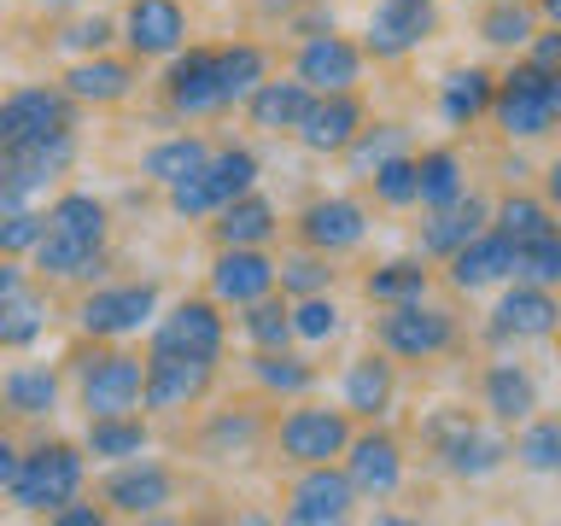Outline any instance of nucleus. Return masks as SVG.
<instances>
[{
	"label": "nucleus",
	"mask_w": 561,
	"mask_h": 526,
	"mask_svg": "<svg viewBox=\"0 0 561 526\" xmlns=\"http://www.w3.org/2000/svg\"><path fill=\"white\" fill-rule=\"evenodd\" d=\"M538 18H550V24H561V0H538Z\"/></svg>",
	"instance_id": "obj_58"
},
{
	"label": "nucleus",
	"mask_w": 561,
	"mask_h": 526,
	"mask_svg": "<svg viewBox=\"0 0 561 526\" xmlns=\"http://www.w3.org/2000/svg\"><path fill=\"white\" fill-rule=\"evenodd\" d=\"M375 340L398 363H427L456 345V316L427 305V298H403V305H386V316L375 322Z\"/></svg>",
	"instance_id": "obj_9"
},
{
	"label": "nucleus",
	"mask_w": 561,
	"mask_h": 526,
	"mask_svg": "<svg viewBox=\"0 0 561 526\" xmlns=\"http://www.w3.org/2000/svg\"><path fill=\"white\" fill-rule=\"evenodd\" d=\"M275 235H280V205L257 187H245L240 199H228L210 217V240L217 245H275Z\"/></svg>",
	"instance_id": "obj_29"
},
{
	"label": "nucleus",
	"mask_w": 561,
	"mask_h": 526,
	"mask_svg": "<svg viewBox=\"0 0 561 526\" xmlns=\"http://www.w3.org/2000/svg\"><path fill=\"white\" fill-rule=\"evenodd\" d=\"M515 281H538V287H561V228L550 240L515 245Z\"/></svg>",
	"instance_id": "obj_52"
},
{
	"label": "nucleus",
	"mask_w": 561,
	"mask_h": 526,
	"mask_svg": "<svg viewBox=\"0 0 561 526\" xmlns=\"http://www.w3.org/2000/svg\"><path fill=\"white\" fill-rule=\"evenodd\" d=\"M70 129H77V100L59 82H24L12 94H0V147L70 135Z\"/></svg>",
	"instance_id": "obj_12"
},
{
	"label": "nucleus",
	"mask_w": 561,
	"mask_h": 526,
	"mask_svg": "<svg viewBox=\"0 0 561 526\" xmlns=\"http://www.w3.org/2000/svg\"><path fill=\"white\" fill-rule=\"evenodd\" d=\"M257 175H263L257 152L228 140V147H210V158L187 175V182L164 187V205H170V217H182V222H205V217H217L228 199H240L245 187H257Z\"/></svg>",
	"instance_id": "obj_4"
},
{
	"label": "nucleus",
	"mask_w": 561,
	"mask_h": 526,
	"mask_svg": "<svg viewBox=\"0 0 561 526\" xmlns=\"http://www.w3.org/2000/svg\"><path fill=\"white\" fill-rule=\"evenodd\" d=\"M533 35H538V7H526V0H491L480 18V42L491 47H526Z\"/></svg>",
	"instance_id": "obj_48"
},
{
	"label": "nucleus",
	"mask_w": 561,
	"mask_h": 526,
	"mask_svg": "<svg viewBox=\"0 0 561 526\" xmlns=\"http://www.w3.org/2000/svg\"><path fill=\"white\" fill-rule=\"evenodd\" d=\"M70 380H77L82 421L88 415H135L140 392H147V357L94 340V351H77V357H70Z\"/></svg>",
	"instance_id": "obj_3"
},
{
	"label": "nucleus",
	"mask_w": 561,
	"mask_h": 526,
	"mask_svg": "<svg viewBox=\"0 0 561 526\" xmlns=\"http://www.w3.org/2000/svg\"><path fill=\"white\" fill-rule=\"evenodd\" d=\"M526 47H533V59H538V65H550V70H561V24H550V30H538L533 42H526Z\"/></svg>",
	"instance_id": "obj_54"
},
{
	"label": "nucleus",
	"mask_w": 561,
	"mask_h": 526,
	"mask_svg": "<svg viewBox=\"0 0 561 526\" xmlns=\"http://www.w3.org/2000/svg\"><path fill=\"white\" fill-rule=\"evenodd\" d=\"M421 433H427V445L438 450V462L456 480H485V473H497L508 462V438L480 427V421H468V410H438Z\"/></svg>",
	"instance_id": "obj_10"
},
{
	"label": "nucleus",
	"mask_w": 561,
	"mask_h": 526,
	"mask_svg": "<svg viewBox=\"0 0 561 526\" xmlns=\"http://www.w3.org/2000/svg\"><path fill=\"white\" fill-rule=\"evenodd\" d=\"M210 392H217V363L175 357V351H147V392H140V410L147 415H187Z\"/></svg>",
	"instance_id": "obj_13"
},
{
	"label": "nucleus",
	"mask_w": 561,
	"mask_h": 526,
	"mask_svg": "<svg viewBox=\"0 0 561 526\" xmlns=\"http://www.w3.org/2000/svg\"><path fill=\"white\" fill-rule=\"evenodd\" d=\"M65 398V375L53 363H12L0 375V410L18 421H53Z\"/></svg>",
	"instance_id": "obj_26"
},
{
	"label": "nucleus",
	"mask_w": 561,
	"mask_h": 526,
	"mask_svg": "<svg viewBox=\"0 0 561 526\" xmlns=\"http://www.w3.org/2000/svg\"><path fill=\"white\" fill-rule=\"evenodd\" d=\"M438 30V0H375L363 18V53L380 65L410 59L415 47H427Z\"/></svg>",
	"instance_id": "obj_14"
},
{
	"label": "nucleus",
	"mask_w": 561,
	"mask_h": 526,
	"mask_svg": "<svg viewBox=\"0 0 561 526\" xmlns=\"http://www.w3.org/2000/svg\"><path fill=\"white\" fill-rule=\"evenodd\" d=\"M340 468L351 473V485H357V498H392L403 485V445L386 427L368 421V433H351V445L340 456Z\"/></svg>",
	"instance_id": "obj_22"
},
{
	"label": "nucleus",
	"mask_w": 561,
	"mask_h": 526,
	"mask_svg": "<svg viewBox=\"0 0 561 526\" xmlns=\"http://www.w3.org/2000/svg\"><path fill=\"white\" fill-rule=\"evenodd\" d=\"M35 7H42V12H70L77 0H35Z\"/></svg>",
	"instance_id": "obj_59"
},
{
	"label": "nucleus",
	"mask_w": 561,
	"mask_h": 526,
	"mask_svg": "<svg viewBox=\"0 0 561 526\" xmlns=\"http://www.w3.org/2000/svg\"><path fill=\"white\" fill-rule=\"evenodd\" d=\"M480 228H491V205L480 193H456L450 205L427 210V222H421V258H450L456 245H468Z\"/></svg>",
	"instance_id": "obj_30"
},
{
	"label": "nucleus",
	"mask_w": 561,
	"mask_h": 526,
	"mask_svg": "<svg viewBox=\"0 0 561 526\" xmlns=\"http://www.w3.org/2000/svg\"><path fill=\"white\" fill-rule=\"evenodd\" d=\"M310 100L316 94L298 77H263L252 94L240 100V112H245V123H252L257 135H293L298 117L310 112Z\"/></svg>",
	"instance_id": "obj_27"
},
{
	"label": "nucleus",
	"mask_w": 561,
	"mask_h": 526,
	"mask_svg": "<svg viewBox=\"0 0 561 526\" xmlns=\"http://www.w3.org/2000/svg\"><path fill=\"white\" fill-rule=\"evenodd\" d=\"M368 187H375V199L386 210H410L415 205V158L398 152V158H386V164H375L368 170Z\"/></svg>",
	"instance_id": "obj_51"
},
{
	"label": "nucleus",
	"mask_w": 561,
	"mask_h": 526,
	"mask_svg": "<svg viewBox=\"0 0 561 526\" xmlns=\"http://www.w3.org/2000/svg\"><path fill=\"white\" fill-rule=\"evenodd\" d=\"M491 228H497L508 245H533V240H550L561 222H556L550 199H533V193H508L503 205H491Z\"/></svg>",
	"instance_id": "obj_39"
},
{
	"label": "nucleus",
	"mask_w": 561,
	"mask_h": 526,
	"mask_svg": "<svg viewBox=\"0 0 561 526\" xmlns=\"http://www.w3.org/2000/svg\"><path fill=\"white\" fill-rule=\"evenodd\" d=\"M561 328V298L556 287H538V281H515L497 310H491V340L497 345H526V340H550Z\"/></svg>",
	"instance_id": "obj_20"
},
{
	"label": "nucleus",
	"mask_w": 561,
	"mask_h": 526,
	"mask_svg": "<svg viewBox=\"0 0 561 526\" xmlns=\"http://www.w3.org/2000/svg\"><path fill=\"white\" fill-rule=\"evenodd\" d=\"M82 485H88V450L70 445V438H42V445L18 450L7 503L18 508V515H42L47 521L53 508L82 498Z\"/></svg>",
	"instance_id": "obj_1"
},
{
	"label": "nucleus",
	"mask_w": 561,
	"mask_h": 526,
	"mask_svg": "<svg viewBox=\"0 0 561 526\" xmlns=\"http://www.w3.org/2000/svg\"><path fill=\"white\" fill-rule=\"evenodd\" d=\"M164 310V287L158 281H88V293L77 298V333L82 340L123 345L135 333H147Z\"/></svg>",
	"instance_id": "obj_2"
},
{
	"label": "nucleus",
	"mask_w": 561,
	"mask_h": 526,
	"mask_svg": "<svg viewBox=\"0 0 561 526\" xmlns=\"http://www.w3.org/2000/svg\"><path fill=\"white\" fill-rule=\"evenodd\" d=\"M392 398H398V368H392L386 351H363V357L345 363L340 410L351 421H386V415H392Z\"/></svg>",
	"instance_id": "obj_25"
},
{
	"label": "nucleus",
	"mask_w": 561,
	"mask_h": 526,
	"mask_svg": "<svg viewBox=\"0 0 561 526\" xmlns=\"http://www.w3.org/2000/svg\"><path fill=\"white\" fill-rule=\"evenodd\" d=\"M333 258L328 252H310V245H298V252L275 258V287L287 298H310V293H333Z\"/></svg>",
	"instance_id": "obj_46"
},
{
	"label": "nucleus",
	"mask_w": 561,
	"mask_h": 526,
	"mask_svg": "<svg viewBox=\"0 0 561 526\" xmlns=\"http://www.w3.org/2000/svg\"><path fill=\"white\" fill-rule=\"evenodd\" d=\"M47 210V228H59V235H77V240H94V245H112V205L100 199V193L88 187H65L53 193Z\"/></svg>",
	"instance_id": "obj_34"
},
{
	"label": "nucleus",
	"mask_w": 561,
	"mask_h": 526,
	"mask_svg": "<svg viewBox=\"0 0 561 526\" xmlns=\"http://www.w3.org/2000/svg\"><path fill=\"white\" fill-rule=\"evenodd\" d=\"M112 42H117V18H105V12H70L59 35H53V47L65 59H88V53H105Z\"/></svg>",
	"instance_id": "obj_49"
},
{
	"label": "nucleus",
	"mask_w": 561,
	"mask_h": 526,
	"mask_svg": "<svg viewBox=\"0 0 561 526\" xmlns=\"http://www.w3.org/2000/svg\"><path fill=\"white\" fill-rule=\"evenodd\" d=\"M0 421H7V410H0Z\"/></svg>",
	"instance_id": "obj_60"
},
{
	"label": "nucleus",
	"mask_w": 561,
	"mask_h": 526,
	"mask_svg": "<svg viewBox=\"0 0 561 526\" xmlns=\"http://www.w3.org/2000/svg\"><path fill=\"white\" fill-rule=\"evenodd\" d=\"M456 193H468V170H462V158H456L450 147H433V152H421L415 158V205H450Z\"/></svg>",
	"instance_id": "obj_41"
},
{
	"label": "nucleus",
	"mask_w": 561,
	"mask_h": 526,
	"mask_svg": "<svg viewBox=\"0 0 561 526\" xmlns=\"http://www.w3.org/2000/svg\"><path fill=\"white\" fill-rule=\"evenodd\" d=\"M480 398L485 410L503 421V427H515V421H533L538 415V380L526 375L520 363H491L485 380H480Z\"/></svg>",
	"instance_id": "obj_35"
},
{
	"label": "nucleus",
	"mask_w": 561,
	"mask_h": 526,
	"mask_svg": "<svg viewBox=\"0 0 561 526\" xmlns=\"http://www.w3.org/2000/svg\"><path fill=\"white\" fill-rule=\"evenodd\" d=\"M351 415L345 410H328V403H298L275 421V456L293 468H310V462H340L345 445H351Z\"/></svg>",
	"instance_id": "obj_8"
},
{
	"label": "nucleus",
	"mask_w": 561,
	"mask_h": 526,
	"mask_svg": "<svg viewBox=\"0 0 561 526\" xmlns=\"http://www.w3.org/2000/svg\"><path fill=\"white\" fill-rule=\"evenodd\" d=\"M450 263V287L456 293H480V287H497V281L515 275V245H508L497 228H480L468 245H456L445 258Z\"/></svg>",
	"instance_id": "obj_28"
},
{
	"label": "nucleus",
	"mask_w": 561,
	"mask_h": 526,
	"mask_svg": "<svg viewBox=\"0 0 561 526\" xmlns=\"http://www.w3.org/2000/svg\"><path fill=\"white\" fill-rule=\"evenodd\" d=\"M263 445V415L257 410H217L199 433V450L210 462H240Z\"/></svg>",
	"instance_id": "obj_37"
},
{
	"label": "nucleus",
	"mask_w": 561,
	"mask_h": 526,
	"mask_svg": "<svg viewBox=\"0 0 561 526\" xmlns=\"http://www.w3.org/2000/svg\"><path fill=\"white\" fill-rule=\"evenodd\" d=\"M398 152H410V129H403V123H363L357 140H351L340 158L357 182H368V170L386 164V158H398Z\"/></svg>",
	"instance_id": "obj_44"
},
{
	"label": "nucleus",
	"mask_w": 561,
	"mask_h": 526,
	"mask_svg": "<svg viewBox=\"0 0 561 526\" xmlns=\"http://www.w3.org/2000/svg\"><path fill=\"white\" fill-rule=\"evenodd\" d=\"M42 228H47L42 205H0V258L24 263L35 252V240H42Z\"/></svg>",
	"instance_id": "obj_50"
},
{
	"label": "nucleus",
	"mask_w": 561,
	"mask_h": 526,
	"mask_svg": "<svg viewBox=\"0 0 561 526\" xmlns=\"http://www.w3.org/2000/svg\"><path fill=\"white\" fill-rule=\"evenodd\" d=\"M105 263H112V245L59 235V228H42V240L30 252V270L42 281H53V287H88V281L105 275Z\"/></svg>",
	"instance_id": "obj_24"
},
{
	"label": "nucleus",
	"mask_w": 561,
	"mask_h": 526,
	"mask_svg": "<svg viewBox=\"0 0 561 526\" xmlns=\"http://www.w3.org/2000/svg\"><path fill=\"white\" fill-rule=\"evenodd\" d=\"M287 316H293V345H333L345 333V310L333 305V293L287 298Z\"/></svg>",
	"instance_id": "obj_45"
},
{
	"label": "nucleus",
	"mask_w": 561,
	"mask_h": 526,
	"mask_svg": "<svg viewBox=\"0 0 561 526\" xmlns=\"http://www.w3.org/2000/svg\"><path fill=\"white\" fill-rule=\"evenodd\" d=\"M147 351H175V357H205L222 363L228 351V316L217 298H175L158 310V322L147 328Z\"/></svg>",
	"instance_id": "obj_7"
},
{
	"label": "nucleus",
	"mask_w": 561,
	"mask_h": 526,
	"mask_svg": "<svg viewBox=\"0 0 561 526\" xmlns=\"http://www.w3.org/2000/svg\"><path fill=\"white\" fill-rule=\"evenodd\" d=\"M53 328V298L35 281H18L12 293H0V351H30L42 345V333Z\"/></svg>",
	"instance_id": "obj_31"
},
{
	"label": "nucleus",
	"mask_w": 561,
	"mask_h": 526,
	"mask_svg": "<svg viewBox=\"0 0 561 526\" xmlns=\"http://www.w3.org/2000/svg\"><path fill=\"white\" fill-rule=\"evenodd\" d=\"M491 88H497V77H491V70H480V65L450 70V77L438 82V117H445L450 129H468L473 117L491 112Z\"/></svg>",
	"instance_id": "obj_38"
},
{
	"label": "nucleus",
	"mask_w": 561,
	"mask_h": 526,
	"mask_svg": "<svg viewBox=\"0 0 561 526\" xmlns=\"http://www.w3.org/2000/svg\"><path fill=\"white\" fill-rule=\"evenodd\" d=\"M158 94H164V112L182 117V123H205V117H222L228 100H222V82H217V47H182L164 59V77H158Z\"/></svg>",
	"instance_id": "obj_11"
},
{
	"label": "nucleus",
	"mask_w": 561,
	"mask_h": 526,
	"mask_svg": "<svg viewBox=\"0 0 561 526\" xmlns=\"http://www.w3.org/2000/svg\"><path fill=\"white\" fill-rule=\"evenodd\" d=\"M427 258H386L380 270H368L363 293L375 305H403V298H427Z\"/></svg>",
	"instance_id": "obj_43"
},
{
	"label": "nucleus",
	"mask_w": 561,
	"mask_h": 526,
	"mask_svg": "<svg viewBox=\"0 0 561 526\" xmlns=\"http://www.w3.org/2000/svg\"><path fill=\"white\" fill-rule=\"evenodd\" d=\"M18 281H30V270H24L18 258H0V293H12Z\"/></svg>",
	"instance_id": "obj_57"
},
{
	"label": "nucleus",
	"mask_w": 561,
	"mask_h": 526,
	"mask_svg": "<svg viewBox=\"0 0 561 526\" xmlns=\"http://www.w3.org/2000/svg\"><path fill=\"white\" fill-rule=\"evenodd\" d=\"M270 77V53H263L257 42H222L217 47V82H222V100H228V112L252 94V88Z\"/></svg>",
	"instance_id": "obj_40"
},
{
	"label": "nucleus",
	"mask_w": 561,
	"mask_h": 526,
	"mask_svg": "<svg viewBox=\"0 0 561 526\" xmlns=\"http://www.w3.org/2000/svg\"><path fill=\"white\" fill-rule=\"evenodd\" d=\"M245 375H252V386L263 398H280V403H293V398H310L316 392V363L310 357H298L293 345H280V351H252L245 357Z\"/></svg>",
	"instance_id": "obj_32"
},
{
	"label": "nucleus",
	"mask_w": 561,
	"mask_h": 526,
	"mask_svg": "<svg viewBox=\"0 0 561 526\" xmlns=\"http://www.w3.org/2000/svg\"><path fill=\"white\" fill-rule=\"evenodd\" d=\"M82 450H88V462H129V456L152 450L147 410H135V415H88Z\"/></svg>",
	"instance_id": "obj_33"
},
{
	"label": "nucleus",
	"mask_w": 561,
	"mask_h": 526,
	"mask_svg": "<svg viewBox=\"0 0 561 526\" xmlns=\"http://www.w3.org/2000/svg\"><path fill=\"white\" fill-rule=\"evenodd\" d=\"M12 468H18V445L0 433V498H7V485H12Z\"/></svg>",
	"instance_id": "obj_55"
},
{
	"label": "nucleus",
	"mask_w": 561,
	"mask_h": 526,
	"mask_svg": "<svg viewBox=\"0 0 561 526\" xmlns=\"http://www.w3.org/2000/svg\"><path fill=\"white\" fill-rule=\"evenodd\" d=\"M205 293L217 298L222 310H240V305H252V298L275 293L270 245H217V258H210V270H205Z\"/></svg>",
	"instance_id": "obj_19"
},
{
	"label": "nucleus",
	"mask_w": 561,
	"mask_h": 526,
	"mask_svg": "<svg viewBox=\"0 0 561 526\" xmlns=\"http://www.w3.org/2000/svg\"><path fill=\"white\" fill-rule=\"evenodd\" d=\"M280 515L293 526H340V521L357 515V485H351V473L340 462H310V468H298V480L287 485Z\"/></svg>",
	"instance_id": "obj_15"
},
{
	"label": "nucleus",
	"mask_w": 561,
	"mask_h": 526,
	"mask_svg": "<svg viewBox=\"0 0 561 526\" xmlns=\"http://www.w3.org/2000/svg\"><path fill=\"white\" fill-rule=\"evenodd\" d=\"M175 491H182L175 468L140 450V456H129V462H112V473L100 480V503H105L112 521H152L175 503Z\"/></svg>",
	"instance_id": "obj_6"
},
{
	"label": "nucleus",
	"mask_w": 561,
	"mask_h": 526,
	"mask_svg": "<svg viewBox=\"0 0 561 526\" xmlns=\"http://www.w3.org/2000/svg\"><path fill=\"white\" fill-rule=\"evenodd\" d=\"M240 333L252 351H280L293 345V316H287V293H263L252 305H240Z\"/></svg>",
	"instance_id": "obj_42"
},
{
	"label": "nucleus",
	"mask_w": 561,
	"mask_h": 526,
	"mask_svg": "<svg viewBox=\"0 0 561 526\" xmlns=\"http://www.w3.org/2000/svg\"><path fill=\"white\" fill-rule=\"evenodd\" d=\"M47 521H53V526H105L112 515H105V503H82V498H70L65 508H53Z\"/></svg>",
	"instance_id": "obj_53"
},
{
	"label": "nucleus",
	"mask_w": 561,
	"mask_h": 526,
	"mask_svg": "<svg viewBox=\"0 0 561 526\" xmlns=\"http://www.w3.org/2000/svg\"><path fill=\"white\" fill-rule=\"evenodd\" d=\"M293 235H298V245H310V252L345 258L368 240V205L351 199V193H316V199L293 217Z\"/></svg>",
	"instance_id": "obj_16"
},
{
	"label": "nucleus",
	"mask_w": 561,
	"mask_h": 526,
	"mask_svg": "<svg viewBox=\"0 0 561 526\" xmlns=\"http://www.w3.org/2000/svg\"><path fill=\"white\" fill-rule=\"evenodd\" d=\"M491 117L508 140H543L561 123V70L526 59L491 88Z\"/></svg>",
	"instance_id": "obj_5"
},
{
	"label": "nucleus",
	"mask_w": 561,
	"mask_h": 526,
	"mask_svg": "<svg viewBox=\"0 0 561 526\" xmlns=\"http://www.w3.org/2000/svg\"><path fill=\"white\" fill-rule=\"evenodd\" d=\"M363 123H368V105L357 100V88H351V94H316L310 112L298 117L293 140H298L310 158H340L351 140H357Z\"/></svg>",
	"instance_id": "obj_21"
},
{
	"label": "nucleus",
	"mask_w": 561,
	"mask_h": 526,
	"mask_svg": "<svg viewBox=\"0 0 561 526\" xmlns=\"http://www.w3.org/2000/svg\"><path fill=\"white\" fill-rule=\"evenodd\" d=\"M193 35V18L182 0H129L117 18V42L129 47V59H170Z\"/></svg>",
	"instance_id": "obj_18"
},
{
	"label": "nucleus",
	"mask_w": 561,
	"mask_h": 526,
	"mask_svg": "<svg viewBox=\"0 0 561 526\" xmlns=\"http://www.w3.org/2000/svg\"><path fill=\"white\" fill-rule=\"evenodd\" d=\"M59 88L77 105H123L140 88V59H117L112 47L105 53H88V59H70L65 65V77H59Z\"/></svg>",
	"instance_id": "obj_23"
},
{
	"label": "nucleus",
	"mask_w": 561,
	"mask_h": 526,
	"mask_svg": "<svg viewBox=\"0 0 561 526\" xmlns=\"http://www.w3.org/2000/svg\"><path fill=\"white\" fill-rule=\"evenodd\" d=\"M520 438L508 445V456L526 468V473H561V415H533L520 421Z\"/></svg>",
	"instance_id": "obj_47"
},
{
	"label": "nucleus",
	"mask_w": 561,
	"mask_h": 526,
	"mask_svg": "<svg viewBox=\"0 0 561 526\" xmlns=\"http://www.w3.org/2000/svg\"><path fill=\"white\" fill-rule=\"evenodd\" d=\"M363 65L368 53L363 42H351L340 30H322V35H305L293 53V77L310 88V94H351L363 82Z\"/></svg>",
	"instance_id": "obj_17"
},
{
	"label": "nucleus",
	"mask_w": 561,
	"mask_h": 526,
	"mask_svg": "<svg viewBox=\"0 0 561 526\" xmlns=\"http://www.w3.org/2000/svg\"><path fill=\"white\" fill-rule=\"evenodd\" d=\"M205 158H210V140L182 129V135H164V140H152V147L140 152V175H147L152 187H175V182H187Z\"/></svg>",
	"instance_id": "obj_36"
},
{
	"label": "nucleus",
	"mask_w": 561,
	"mask_h": 526,
	"mask_svg": "<svg viewBox=\"0 0 561 526\" xmlns=\"http://www.w3.org/2000/svg\"><path fill=\"white\" fill-rule=\"evenodd\" d=\"M543 199L550 210H561V158H550V170H543Z\"/></svg>",
	"instance_id": "obj_56"
}]
</instances>
